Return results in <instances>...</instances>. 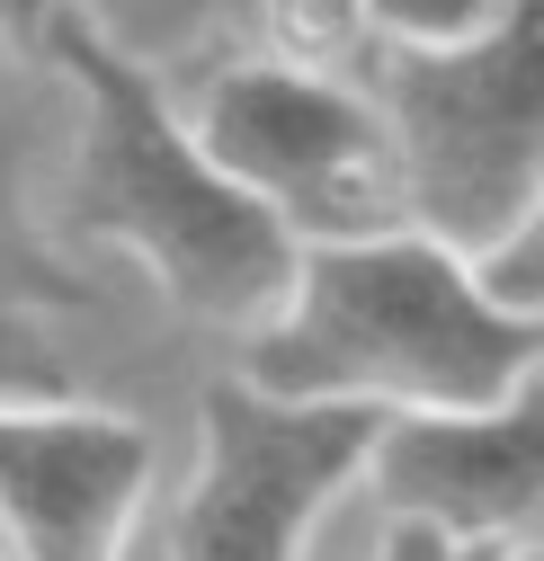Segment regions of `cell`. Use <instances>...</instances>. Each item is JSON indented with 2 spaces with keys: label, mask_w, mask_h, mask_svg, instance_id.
<instances>
[{
  "label": "cell",
  "mask_w": 544,
  "mask_h": 561,
  "mask_svg": "<svg viewBox=\"0 0 544 561\" xmlns=\"http://www.w3.org/2000/svg\"><path fill=\"white\" fill-rule=\"evenodd\" d=\"M544 375V312L483 295L464 250L384 224L304 241L277 312L241 339V383L277 401L358 410H473Z\"/></svg>",
  "instance_id": "obj_1"
},
{
  "label": "cell",
  "mask_w": 544,
  "mask_h": 561,
  "mask_svg": "<svg viewBox=\"0 0 544 561\" xmlns=\"http://www.w3.org/2000/svg\"><path fill=\"white\" fill-rule=\"evenodd\" d=\"M36 45L81 99V144H72V187L63 215L90 241H116L152 267V286L206 330H259L277 312L295 241L259 196H241L206 144L188 134V107L170 99L161 62L125 54L90 0H54Z\"/></svg>",
  "instance_id": "obj_2"
},
{
  "label": "cell",
  "mask_w": 544,
  "mask_h": 561,
  "mask_svg": "<svg viewBox=\"0 0 544 561\" xmlns=\"http://www.w3.org/2000/svg\"><path fill=\"white\" fill-rule=\"evenodd\" d=\"M358 90L375 99L384 152H393V215L446 241L491 250L544 215V27L535 0L446 54H393L366 45Z\"/></svg>",
  "instance_id": "obj_3"
},
{
  "label": "cell",
  "mask_w": 544,
  "mask_h": 561,
  "mask_svg": "<svg viewBox=\"0 0 544 561\" xmlns=\"http://www.w3.org/2000/svg\"><path fill=\"white\" fill-rule=\"evenodd\" d=\"M188 134L241 196H259L286 224L295 250L401 224L393 152H384V125H375V99L358 90V72H286V62L233 54L196 81Z\"/></svg>",
  "instance_id": "obj_4"
},
{
  "label": "cell",
  "mask_w": 544,
  "mask_h": 561,
  "mask_svg": "<svg viewBox=\"0 0 544 561\" xmlns=\"http://www.w3.org/2000/svg\"><path fill=\"white\" fill-rule=\"evenodd\" d=\"M384 410L277 401L241 375L196 392V472L170 517V561H304L313 526L358 490Z\"/></svg>",
  "instance_id": "obj_5"
},
{
  "label": "cell",
  "mask_w": 544,
  "mask_h": 561,
  "mask_svg": "<svg viewBox=\"0 0 544 561\" xmlns=\"http://www.w3.org/2000/svg\"><path fill=\"white\" fill-rule=\"evenodd\" d=\"M152 428L72 392H0V561H125Z\"/></svg>",
  "instance_id": "obj_6"
},
{
  "label": "cell",
  "mask_w": 544,
  "mask_h": 561,
  "mask_svg": "<svg viewBox=\"0 0 544 561\" xmlns=\"http://www.w3.org/2000/svg\"><path fill=\"white\" fill-rule=\"evenodd\" d=\"M358 490L384 526H429L446 543L535 535L544 508V383H518L473 410H384Z\"/></svg>",
  "instance_id": "obj_7"
},
{
  "label": "cell",
  "mask_w": 544,
  "mask_h": 561,
  "mask_svg": "<svg viewBox=\"0 0 544 561\" xmlns=\"http://www.w3.org/2000/svg\"><path fill=\"white\" fill-rule=\"evenodd\" d=\"M233 27H250V54L286 72H358L375 45L358 0H241Z\"/></svg>",
  "instance_id": "obj_8"
},
{
  "label": "cell",
  "mask_w": 544,
  "mask_h": 561,
  "mask_svg": "<svg viewBox=\"0 0 544 561\" xmlns=\"http://www.w3.org/2000/svg\"><path fill=\"white\" fill-rule=\"evenodd\" d=\"M90 304H99V295H90L81 276L45 250V232L27 224L19 144L0 134V321H19V312H90Z\"/></svg>",
  "instance_id": "obj_9"
},
{
  "label": "cell",
  "mask_w": 544,
  "mask_h": 561,
  "mask_svg": "<svg viewBox=\"0 0 544 561\" xmlns=\"http://www.w3.org/2000/svg\"><path fill=\"white\" fill-rule=\"evenodd\" d=\"M358 10H366V36L393 54H446V45L491 36L518 0H358Z\"/></svg>",
  "instance_id": "obj_10"
},
{
  "label": "cell",
  "mask_w": 544,
  "mask_h": 561,
  "mask_svg": "<svg viewBox=\"0 0 544 561\" xmlns=\"http://www.w3.org/2000/svg\"><path fill=\"white\" fill-rule=\"evenodd\" d=\"M233 19H241V0H116L99 27H107L125 54L161 62V54H188L196 36H215V27H233Z\"/></svg>",
  "instance_id": "obj_11"
},
{
  "label": "cell",
  "mask_w": 544,
  "mask_h": 561,
  "mask_svg": "<svg viewBox=\"0 0 544 561\" xmlns=\"http://www.w3.org/2000/svg\"><path fill=\"white\" fill-rule=\"evenodd\" d=\"M375 561H446V535H429V526H384Z\"/></svg>",
  "instance_id": "obj_12"
},
{
  "label": "cell",
  "mask_w": 544,
  "mask_h": 561,
  "mask_svg": "<svg viewBox=\"0 0 544 561\" xmlns=\"http://www.w3.org/2000/svg\"><path fill=\"white\" fill-rule=\"evenodd\" d=\"M0 392H63V375L54 366H27L19 347H0Z\"/></svg>",
  "instance_id": "obj_13"
},
{
  "label": "cell",
  "mask_w": 544,
  "mask_h": 561,
  "mask_svg": "<svg viewBox=\"0 0 544 561\" xmlns=\"http://www.w3.org/2000/svg\"><path fill=\"white\" fill-rule=\"evenodd\" d=\"M45 10H54V0H0V45H36Z\"/></svg>",
  "instance_id": "obj_14"
},
{
  "label": "cell",
  "mask_w": 544,
  "mask_h": 561,
  "mask_svg": "<svg viewBox=\"0 0 544 561\" xmlns=\"http://www.w3.org/2000/svg\"><path fill=\"white\" fill-rule=\"evenodd\" d=\"M518 543V535H509ZM509 543H446V561H509Z\"/></svg>",
  "instance_id": "obj_15"
},
{
  "label": "cell",
  "mask_w": 544,
  "mask_h": 561,
  "mask_svg": "<svg viewBox=\"0 0 544 561\" xmlns=\"http://www.w3.org/2000/svg\"><path fill=\"white\" fill-rule=\"evenodd\" d=\"M509 561H544V543H535V535H518V543H509Z\"/></svg>",
  "instance_id": "obj_16"
}]
</instances>
